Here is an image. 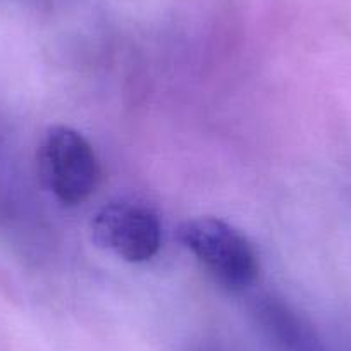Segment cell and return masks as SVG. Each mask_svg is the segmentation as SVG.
Returning <instances> with one entry per match:
<instances>
[{
	"label": "cell",
	"instance_id": "3957f363",
	"mask_svg": "<svg viewBox=\"0 0 351 351\" xmlns=\"http://www.w3.org/2000/svg\"><path fill=\"white\" fill-rule=\"evenodd\" d=\"M92 238L100 248L126 262H147L160 250V219L150 205L134 198H119L93 215Z\"/></svg>",
	"mask_w": 351,
	"mask_h": 351
},
{
	"label": "cell",
	"instance_id": "6da1fadb",
	"mask_svg": "<svg viewBox=\"0 0 351 351\" xmlns=\"http://www.w3.org/2000/svg\"><path fill=\"white\" fill-rule=\"evenodd\" d=\"M178 239L228 291H246L258 279L260 260L252 241L222 219H188L178 228Z\"/></svg>",
	"mask_w": 351,
	"mask_h": 351
},
{
	"label": "cell",
	"instance_id": "7a4b0ae2",
	"mask_svg": "<svg viewBox=\"0 0 351 351\" xmlns=\"http://www.w3.org/2000/svg\"><path fill=\"white\" fill-rule=\"evenodd\" d=\"M43 186L67 207L81 205L95 193L102 178L100 160L92 143L76 130L52 126L36 154Z\"/></svg>",
	"mask_w": 351,
	"mask_h": 351
}]
</instances>
